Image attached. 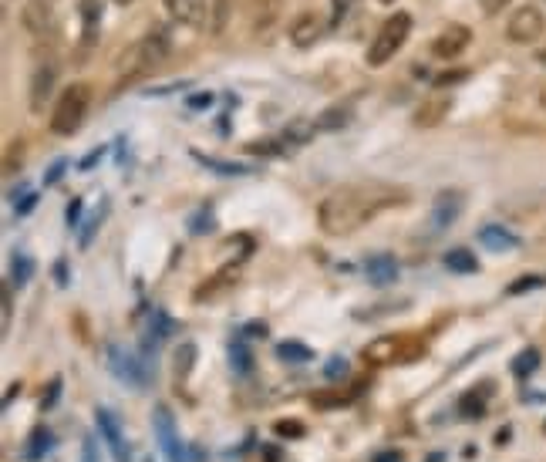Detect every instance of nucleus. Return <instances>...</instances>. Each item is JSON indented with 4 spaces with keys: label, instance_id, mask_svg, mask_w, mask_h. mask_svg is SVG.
Instances as JSON below:
<instances>
[{
    "label": "nucleus",
    "instance_id": "obj_1",
    "mask_svg": "<svg viewBox=\"0 0 546 462\" xmlns=\"http://www.w3.org/2000/svg\"><path fill=\"white\" fill-rule=\"evenodd\" d=\"M408 193L388 183H348L331 189L317 206V226L324 237H351L364 223H371L381 210L405 203Z\"/></svg>",
    "mask_w": 546,
    "mask_h": 462
},
{
    "label": "nucleus",
    "instance_id": "obj_2",
    "mask_svg": "<svg viewBox=\"0 0 546 462\" xmlns=\"http://www.w3.org/2000/svg\"><path fill=\"white\" fill-rule=\"evenodd\" d=\"M91 98H95V92H91L88 81H71L51 108V122H48L51 132L54 135H75L81 129V122L88 119Z\"/></svg>",
    "mask_w": 546,
    "mask_h": 462
},
{
    "label": "nucleus",
    "instance_id": "obj_3",
    "mask_svg": "<svg viewBox=\"0 0 546 462\" xmlns=\"http://www.w3.org/2000/svg\"><path fill=\"white\" fill-rule=\"evenodd\" d=\"M172 58V31L169 24H152L149 31L142 34V41L132 48V71L125 75V81L132 78H145L156 75V71ZM122 81V85H125Z\"/></svg>",
    "mask_w": 546,
    "mask_h": 462
},
{
    "label": "nucleus",
    "instance_id": "obj_4",
    "mask_svg": "<svg viewBox=\"0 0 546 462\" xmlns=\"http://www.w3.org/2000/svg\"><path fill=\"white\" fill-rule=\"evenodd\" d=\"M408 34H412V14H408V11H395L385 24L378 27V34H375V41H371L364 65H368V68H385L388 61L405 48Z\"/></svg>",
    "mask_w": 546,
    "mask_h": 462
},
{
    "label": "nucleus",
    "instance_id": "obj_5",
    "mask_svg": "<svg viewBox=\"0 0 546 462\" xmlns=\"http://www.w3.org/2000/svg\"><path fill=\"white\" fill-rule=\"evenodd\" d=\"M546 31V17L536 4H523L509 14V24H506V38L513 44H536L543 38Z\"/></svg>",
    "mask_w": 546,
    "mask_h": 462
},
{
    "label": "nucleus",
    "instance_id": "obj_6",
    "mask_svg": "<svg viewBox=\"0 0 546 462\" xmlns=\"http://www.w3.org/2000/svg\"><path fill=\"white\" fill-rule=\"evenodd\" d=\"M152 432H156L166 462H189L186 446H182V439H179L176 419H172V412L166 405H156V409H152Z\"/></svg>",
    "mask_w": 546,
    "mask_h": 462
},
{
    "label": "nucleus",
    "instance_id": "obj_7",
    "mask_svg": "<svg viewBox=\"0 0 546 462\" xmlns=\"http://www.w3.org/2000/svg\"><path fill=\"white\" fill-rule=\"evenodd\" d=\"M105 361H108L112 375H115L122 385H129V388H145V382H149V371H145L142 358H139V355H132V351H125V348H118V344H108Z\"/></svg>",
    "mask_w": 546,
    "mask_h": 462
},
{
    "label": "nucleus",
    "instance_id": "obj_8",
    "mask_svg": "<svg viewBox=\"0 0 546 462\" xmlns=\"http://www.w3.org/2000/svg\"><path fill=\"white\" fill-rule=\"evenodd\" d=\"M162 7L179 27H206L213 14V0H162Z\"/></svg>",
    "mask_w": 546,
    "mask_h": 462
},
{
    "label": "nucleus",
    "instance_id": "obj_9",
    "mask_svg": "<svg viewBox=\"0 0 546 462\" xmlns=\"http://www.w3.org/2000/svg\"><path fill=\"white\" fill-rule=\"evenodd\" d=\"M462 210H466V196L459 189H442L432 203V213H429V230L439 233V230H449V226L459 220Z\"/></svg>",
    "mask_w": 546,
    "mask_h": 462
},
{
    "label": "nucleus",
    "instance_id": "obj_10",
    "mask_svg": "<svg viewBox=\"0 0 546 462\" xmlns=\"http://www.w3.org/2000/svg\"><path fill=\"white\" fill-rule=\"evenodd\" d=\"M472 44V31L466 24H445L439 31V38L432 41V58L439 61H455L462 51Z\"/></svg>",
    "mask_w": 546,
    "mask_h": 462
},
{
    "label": "nucleus",
    "instance_id": "obj_11",
    "mask_svg": "<svg viewBox=\"0 0 546 462\" xmlns=\"http://www.w3.org/2000/svg\"><path fill=\"white\" fill-rule=\"evenodd\" d=\"M95 425H98V436H102L108 442V449H112L115 462H129V446H125V432H122L118 415L112 409H98Z\"/></svg>",
    "mask_w": 546,
    "mask_h": 462
},
{
    "label": "nucleus",
    "instance_id": "obj_12",
    "mask_svg": "<svg viewBox=\"0 0 546 462\" xmlns=\"http://www.w3.org/2000/svg\"><path fill=\"white\" fill-rule=\"evenodd\" d=\"M78 14H81V54H88L98 44V38H102L105 4L102 0H81Z\"/></svg>",
    "mask_w": 546,
    "mask_h": 462
},
{
    "label": "nucleus",
    "instance_id": "obj_13",
    "mask_svg": "<svg viewBox=\"0 0 546 462\" xmlns=\"http://www.w3.org/2000/svg\"><path fill=\"white\" fill-rule=\"evenodd\" d=\"M54 85H58V65L51 58H44L31 75V112H41L48 105V98L54 95Z\"/></svg>",
    "mask_w": 546,
    "mask_h": 462
},
{
    "label": "nucleus",
    "instance_id": "obj_14",
    "mask_svg": "<svg viewBox=\"0 0 546 462\" xmlns=\"http://www.w3.org/2000/svg\"><path fill=\"white\" fill-rule=\"evenodd\" d=\"M243 11H247L250 31L253 34H263V31H270V27L280 21L284 0H243Z\"/></svg>",
    "mask_w": 546,
    "mask_h": 462
},
{
    "label": "nucleus",
    "instance_id": "obj_15",
    "mask_svg": "<svg viewBox=\"0 0 546 462\" xmlns=\"http://www.w3.org/2000/svg\"><path fill=\"white\" fill-rule=\"evenodd\" d=\"M287 34H290V44H294V48L307 51V48H314L317 38L324 34V24L314 11H304V14L294 17V24L287 27Z\"/></svg>",
    "mask_w": 546,
    "mask_h": 462
},
{
    "label": "nucleus",
    "instance_id": "obj_16",
    "mask_svg": "<svg viewBox=\"0 0 546 462\" xmlns=\"http://www.w3.org/2000/svg\"><path fill=\"white\" fill-rule=\"evenodd\" d=\"M54 7H58V0H27L21 7V24L24 31L31 34H44L54 21Z\"/></svg>",
    "mask_w": 546,
    "mask_h": 462
},
{
    "label": "nucleus",
    "instance_id": "obj_17",
    "mask_svg": "<svg viewBox=\"0 0 546 462\" xmlns=\"http://www.w3.org/2000/svg\"><path fill=\"white\" fill-rule=\"evenodd\" d=\"M364 274H368V284L388 287L398 280V260L391 257V253H375V257H368V264H364Z\"/></svg>",
    "mask_w": 546,
    "mask_h": 462
},
{
    "label": "nucleus",
    "instance_id": "obj_18",
    "mask_svg": "<svg viewBox=\"0 0 546 462\" xmlns=\"http://www.w3.org/2000/svg\"><path fill=\"white\" fill-rule=\"evenodd\" d=\"M479 243L499 253V250H516V247H520V237H516L513 230H506L503 223H489V226H482V230H479Z\"/></svg>",
    "mask_w": 546,
    "mask_h": 462
},
{
    "label": "nucleus",
    "instance_id": "obj_19",
    "mask_svg": "<svg viewBox=\"0 0 546 462\" xmlns=\"http://www.w3.org/2000/svg\"><path fill=\"white\" fill-rule=\"evenodd\" d=\"M189 156H193L203 169L216 172V176H250V172H253L250 166H240V162H223L216 156H206V152H199V149H193Z\"/></svg>",
    "mask_w": 546,
    "mask_h": 462
},
{
    "label": "nucleus",
    "instance_id": "obj_20",
    "mask_svg": "<svg viewBox=\"0 0 546 462\" xmlns=\"http://www.w3.org/2000/svg\"><path fill=\"white\" fill-rule=\"evenodd\" d=\"M489 395H493V382H486V385L479 388V392L462 395V402H459V415H462V419H482V415H486Z\"/></svg>",
    "mask_w": 546,
    "mask_h": 462
},
{
    "label": "nucleus",
    "instance_id": "obj_21",
    "mask_svg": "<svg viewBox=\"0 0 546 462\" xmlns=\"http://www.w3.org/2000/svg\"><path fill=\"white\" fill-rule=\"evenodd\" d=\"M236 277H240V267H236V264H233V267H223L220 274L209 280V284H199V287H196V304H206L216 291H223V287L236 284Z\"/></svg>",
    "mask_w": 546,
    "mask_h": 462
},
{
    "label": "nucleus",
    "instance_id": "obj_22",
    "mask_svg": "<svg viewBox=\"0 0 546 462\" xmlns=\"http://www.w3.org/2000/svg\"><path fill=\"white\" fill-rule=\"evenodd\" d=\"M172 328H176V321L166 314V311H152L149 314V331H145V348H156V344H162L172 334Z\"/></svg>",
    "mask_w": 546,
    "mask_h": 462
},
{
    "label": "nucleus",
    "instance_id": "obj_23",
    "mask_svg": "<svg viewBox=\"0 0 546 462\" xmlns=\"http://www.w3.org/2000/svg\"><path fill=\"white\" fill-rule=\"evenodd\" d=\"M395 351H398L395 338H378V341H371L368 348H364V361L381 368V365H388V361H395Z\"/></svg>",
    "mask_w": 546,
    "mask_h": 462
},
{
    "label": "nucleus",
    "instance_id": "obj_24",
    "mask_svg": "<svg viewBox=\"0 0 546 462\" xmlns=\"http://www.w3.org/2000/svg\"><path fill=\"white\" fill-rule=\"evenodd\" d=\"M442 260H445V267H449L452 274H476V270H479L476 253L466 250V247H452Z\"/></svg>",
    "mask_w": 546,
    "mask_h": 462
},
{
    "label": "nucleus",
    "instance_id": "obj_25",
    "mask_svg": "<svg viewBox=\"0 0 546 462\" xmlns=\"http://www.w3.org/2000/svg\"><path fill=\"white\" fill-rule=\"evenodd\" d=\"M348 122H351V108H348V105H331L327 112L317 115L314 129H317V132H338V129H344Z\"/></svg>",
    "mask_w": 546,
    "mask_h": 462
},
{
    "label": "nucleus",
    "instance_id": "obj_26",
    "mask_svg": "<svg viewBox=\"0 0 546 462\" xmlns=\"http://www.w3.org/2000/svg\"><path fill=\"white\" fill-rule=\"evenodd\" d=\"M445 112H449V102H445V98H429V102L418 108L415 125L418 129H432V125H439L445 119Z\"/></svg>",
    "mask_w": 546,
    "mask_h": 462
},
{
    "label": "nucleus",
    "instance_id": "obj_27",
    "mask_svg": "<svg viewBox=\"0 0 546 462\" xmlns=\"http://www.w3.org/2000/svg\"><path fill=\"white\" fill-rule=\"evenodd\" d=\"M31 274H34V260L27 257L24 250H17L14 257H11V287H27V280H31Z\"/></svg>",
    "mask_w": 546,
    "mask_h": 462
},
{
    "label": "nucleus",
    "instance_id": "obj_28",
    "mask_svg": "<svg viewBox=\"0 0 546 462\" xmlns=\"http://www.w3.org/2000/svg\"><path fill=\"white\" fill-rule=\"evenodd\" d=\"M230 14H233V0H213V14H209V31L223 34L226 24H230Z\"/></svg>",
    "mask_w": 546,
    "mask_h": 462
},
{
    "label": "nucleus",
    "instance_id": "obj_29",
    "mask_svg": "<svg viewBox=\"0 0 546 462\" xmlns=\"http://www.w3.org/2000/svg\"><path fill=\"white\" fill-rule=\"evenodd\" d=\"M51 446H54V436L48 429H38L31 436V442H27V459L31 462H38V459H44V452H51Z\"/></svg>",
    "mask_w": 546,
    "mask_h": 462
},
{
    "label": "nucleus",
    "instance_id": "obj_30",
    "mask_svg": "<svg viewBox=\"0 0 546 462\" xmlns=\"http://www.w3.org/2000/svg\"><path fill=\"white\" fill-rule=\"evenodd\" d=\"M277 355L284 358V361H311L314 351L307 348V344H300V341H280L277 344Z\"/></svg>",
    "mask_w": 546,
    "mask_h": 462
},
{
    "label": "nucleus",
    "instance_id": "obj_31",
    "mask_svg": "<svg viewBox=\"0 0 546 462\" xmlns=\"http://www.w3.org/2000/svg\"><path fill=\"white\" fill-rule=\"evenodd\" d=\"M230 365H233V371H240V375H250L253 358H250L247 344H233V348H230Z\"/></svg>",
    "mask_w": 546,
    "mask_h": 462
},
{
    "label": "nucleus",
    "instance_id": "obj_32",
    "mask_svg": "<svg viewBox=\"0 0 546 462\" xmlns=\"http://www.w3.org/2000/svg\"><path fill=\"white\" fill-rule=\"evenodd\" d=\"M536 368H540V351H533V348L523 351V355L513 361V375H520V378H526Z\"/></svg>",
    "mask_w": 546,
    "mask_h": 462
},
{
    "label": "nucleus",
    "instance_id": "obj_33",
    "mask_svg": "<svg viewBox=\"0 0 546 462\" xmlns=\"http://www.w3.org/2000/svg\"><path fill=\"white\" fill-rule=\"evenodd\" d=\"M193 361H196V344L193 341H186L179 348V355H176V375L179 378H186L189 375V368H193Z\"/></svg>",
    "mask_w": 546,
    "mask_h": 462
},
{
    "label": "nucleus",
    "instance_id": "obj_34",
    "mask_svg": "<svg viewBox=\"0 0 546 462\" xmlns=\"http://www.w3.org/2000/svg\"><path fill=\"white\" fill-rule=\"evenodd\" d=\"M311 405L314 409H341V405H348V398L338 392H317L311 395Z\"/></svg>",
    "mask_w": 546,
    "mask_h": 462
},
{
    "label": "nucleus",
    "instance_id": "obj_35",
    "mask_svg": "<svg viewBox=\"0 0 546 462\" xmlns=\"http://www.w3.org/2000/svg\"><path fill=\"white\" fill-rule=\"evenodd\" d=\"M273 432L277 436H284V439H304V422H297V419H280L277 425H273Z\"/></svg>",
    "mask_w": 546,
    "mask_h": 462
},
{
    "label": "nucleus",
    "instance_id": "obj_36",
    "mask_svg": "<svg viewBox=\"0 0 546 462\" xmlns=\"http://www.w3.org/2000/svg\"><path fill=\"white\" fill-rule=\"evenodd\" d=\"M68 166H71L68 159H54V162H51V169L44 172L41 183H44V186H58V183H61V176H65V172H68Z\"/></svg>",
    "mask_w": 546,
    "mask_h": 462
},
{
    "label": "nucleus",
    "instance_id": "obj_37",
    "mask_svg": "<svg viewBox=\"0 0 546 462\" xmlns=\"http://www.w3.org/2000/svg\"><path fill=\"white\" fill-rule=\"evenodd\" d=\"M533 287H546V277H520L509 284V294H523V291H533Z\"/></svg>",
    "mask_w": 546,
    "mask_h": 462
},
{
    "label": "nucleus",
    "instance_id": "obj_38",
    "mask_svg": "<svg viewBox=\"0 0 546 462\" xmlns=\"http://www.w3.org/2000/svg\"><path fill=\"white\" fill-rule=\"evenodd\" d=\"M105 210H108V206H105ZM105 210L102 213H95V216H88V226H85V230H81V250H88V243H91V237H95V230H98V226H102V216H105Z\"/></svg>",
    "mask_w": 546,
    "mask_h": 462
},
{
    "label": "nucleus",
    "instance_id": "obj_39",
    "mask_svg": "<svg viewBox=\"0 0 546 462\" xmlns=\"http://www.w3.org/2000/svg\"><path fill=\"white\" fill-rule=\"evenodd\" d=\"M469 78V68H459V71H442L439 78H435V88H449L455 81H466Z\"/></svg>",
    "mask_w": 546,
    "mask_h": 462
},
{
    "label": "nucleus",
    "instance_id": "obj_40",
    "mask_svg": "<svg viewBox=\"0 0 546 462\" xmlns=\"http://www.w3.org/2000/svg\"><path fill=\"white\" fill-rule=\"evenodd\" d=\"M81 210H85V203H81V199H71L68 210H65V223H68V230H78V223H81Z\"/></svg>",
    "mask_w": 546,
    "mask_h": 462
},
{
    "label": "nucleus",
    "instance_id": "obj_41",
    "mask_svg": "<svg viewBox=\"0 0 546 462\" xmlns=\"http://www.w3.org/2000/svg\"><path fill=\"white\" fill-rule=\"evenodd\" d=\"M81 462H102L95 436H85V442H81Z\"/></svg>",
    "mask_w": 546,
    "mask_h": 462
},
{
    "label": "nucleus",
    "instance_id": "obj_42",
    "mask_svg": "<svg viewBox=\"0 0 546 462\" xmlns=\"http://www.w3.org/2000/svg\"><path fill=\"white\" fill-rule=\"evenodd\" d=\"M58 398H61V378H54V382L48 385V395L41 398V409H44V412H51Z\"/></svg>",
    "mask_w": 546,
    "mask_h": 462
},
{
    "label": "nucleus",
    "instance_id": "obj_43",
    "mask_svg": "<svg viewBox=\"0 0 546 462\" xmlns=\"http://www.w3.org/2000/svg\"><path fill=\"white\" fill-rule=\"evenodd\" d=\"M34 203H38V193H24V196L14 203V213H17V216H27V213L34 210Z\"/></svg>",
    "mask_w": 546,
    "mask_h": 462
},
{
    "label": "nucleus",
    "instance_id": "obj_44",
    "mask_svg": "<svg viewBox=\"0 0 546 462\" xmlns=\"http://www.w3.org/2000/svg\"><path fill=\"white\" fill-rule=\"evenodd\" d=\"M209 105H213V95H209V92H196V95L186 98V108H193V112H199V108H209Z\"/></svg>",
    "mask_w": 546,
    "mask_h": 462
},
{
    "label": "nucleus",
    "instance_id": "obj_45",
    "mask_svg": "<svg viewBox=\"0 0 546 462\" xmlns=\"http://www.w3.org/2000/svg\"><path fill=\"white\" fill-rule=\"evenodd\" d=\"M102 156H105V149H91L88 156L78 162V169H81V172H91V169H95V162L102 159Z\"/></svg>",
    "mask_w": 546,
    "mask_h": 462
},
{
    "label": "nucleus",
    "instance_id": "obj_46",
    "mask_svg": "<svg viewBox=\"0 0 546 462\" xmlns=\"http://www.w3.org/2000/svg\"><path fill=\"white\" fill-rule=\"evenodd\" d=\"M479 4H482V14H486V17H496V14L509 4V0H479Z\"/></svg>",
    "mask_w": 546,
    "mask_h": 462
},
{
    "label": "nucleus",
    "instance_id": "obj_47",
    "mask_svg": "<svg viewBox=\"0 0 546 462\" xmlns=\"http://www.w3.org/2000/svg\"><path fill=\"white\" fill-rule=\"evenodd\" d=\"M405 456H402V452H395V449H388V452H378V456L375 459H371V462H402Z\"/></svg>",
    "mask_w": 546,
    "mask_h": 462
},
{
    "label": "nucleus",
    "instance_id": "obj_48",
    "mask_svg": "<svg viewBox=\"0 0 546 462\" xmlns=\"http://www.w3.org/2000/svg\"><path fill=\"white\" fill-rule=\"evenodd\" d=\"M344 371H348V361H341V358H334L331 365H327V375H331V378L334 375H344Z\"/></svg>",
    "mask_w": 546,
    "mask_h": 462
},
{
    "label": "nucleus",
    "instance_id": "obj_49",
    "mask_svg": "<svg viewBox=\"0 0 546 462\" xmlns=\"http://www.w3.org/2000/svg\"><path fill=\"white\" fill-rule=\"evenodd\" d=\"M247 334H250V338H257V334L263 338V334H267V324H263V321H253V324H247Z\"/></svg>",
    "mask_w": 546,
    "mask_h": 462
},
{
    "label": "nucleus",
    "instance_id": "obj_50",
    "mask_svg": "<svg viewBox=\"0 0 546 462\" xmlns=\"http://www.w3.org/2000/svg\"><path fill=\"white\" fill-rule=\"evenodd\" d=\"M54 274H58V284H61V287L68 284V277H65V260H58V264H54Z\"/></svg>",
    "mask_w": 546,
    "mask_h": 462
},
{
    "label": "nucleus",
    "instance_id": "obj_51",
    "mask_svg": "<svg viewBox=\"0 0 546 462\" xmlns=\"http://www.w3.org/2000/svg\"><path fill=\"white\" fill-rule=\"evenodd\" d=\"M509 436H513V429H499V436H496V446H506Z\"/></svg>",
    "mask_w": 546,
    "mask_h": 462
},
{
    "label": "nucleus",
    "instance_id": "obj_52",
    "mask_svg": "<svg viewBox=\"0 0 546 462\" xmlns=\"http://www.w3.org/2000/svg\"><path fill=\"white\" fill-rule=\"evenodd\" d=\"M263 456H267L270 462H277V459H280V452H277V449H270V446H267V449H263Z\"/></svg>",
    "mask_w": 546,
    "mask_h": 462
},
{
    "label": "nucleus",
    "instance_id": "obj_53",
    "mask_svg": "<svg viewBox=\"0 0 546 462\" xmlns=\"http://www.w3.org/2000/svg\"><path fill=\"white\" fill-rule=\"evenodd\" d=\"M536 102H540V108H543V112H546V88H543L540 95H536Z\"/></svg>",
    "mask_w": 546,
    "mask_h": 462
},
{
    "label": "nucleus",
    "instance_id": "obj_54",
    "mask_svg": "<svg viewBox=\"0 0 546 462\" xmlns=\"http://www.w3.org/2000/svg\"><path fill=\"white\" fill-rule=\"evenodd\" d=\"M112 4H118V7H129V4H135V0H112Z\"/></svg>",
    "mask_w": 546,
    "mask_h": 462
},
{
    "label": "nucleus",
    "instance_id": "obj_55",
    "mask_svg": "<svg viewBox=\"0 0 546 462\" xmlns=\"http://www.w3.org/2000/svg\"><path fill=\"white\" fill-rule=\"evenodd\" d=\"M536 58H540V65H546V48H543L540 54H536Z\"/></svg>",
    "mask_w": 546,
    "mask_h": 462
},
{
    "label": "nucleus",
    "instance_id": "obj_56",
    "mask_svg": "<svg viewBox=\"0 0 546 462\" xmlns=\"http://www.w3.org/2000/svg\"><path fill=\"white\" fill-rule=\"evenodd\" d=\"M378 4H395V0H378Z\"/></svg>",
    "mask_w": 546,
    "mask_h": 462
}]
</instances>
